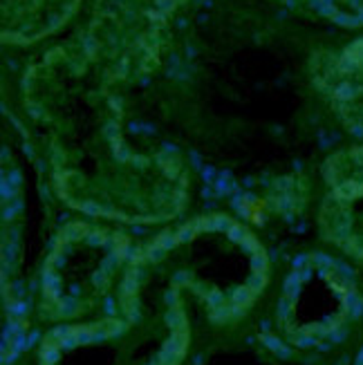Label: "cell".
<instances>
[{
	"label": "cell",
	"instance_id": "obj_3",
	"mask_svg": "<svg viewBox=\"0 0 363 365\" xmlns=\"http://www.w3.org/2000/svg\"><path fill=\"white\" fill-rule=\"evenodd\" d=\"M135 258V256H133ZM128 237L92 225L63 229L43 269V309L70 321L97 309L133 262Z\"/></svg>",
	"mask_w": 363,
	"mask_h": 365
},
{
	"label": "cell",
	"instance_id": "obj_8",
	"mask_svg": "<svg viewBox=\"0 0 363 365\" xmlns=\"http://www.w3.org/2000/svg\"><path fill=\"white\" fill-rule=\"evenodd\" d=\"M319 227L329 242L363 262V202L350 204L327 195L321 209Z\"/></svg>",
	"mask_w": 363,
	"mask_h": 365
},
{
	"label": "cell",
	"instance_id": "obj_1",
	"mask_svg": "<svg viewBox=\"0 0 363 365\" xmlns=\"http://www.w3.org/2000/svg\"><path fill=\"white\" fill-rule=\"evenodd\" d=\"M113 83L81 45L47 52L25 76V108L47 137L58 195L88 215L164 222L186 202V173L170 153H137L123 139Z\"/></svg>",
	"mask_w": 363,
	"mask_h": 365
},
{
	"label": "cell",
	"instance_id": "obj_6",
	"mask_svg": "<svg viewBox=\"0 0 363 365\" xmlns=\"http://www.w3.org/2000/svg\"><path fill=\"white\" fill-rule=\"evenodd\" d=\"M314 86L327 99L339 121L363 137V38L339 52H323L312 63Z\"/></svg>",
	"mask_w": 363,
	"mask_h": 365
},
{
	"label": "cell",
	"instance_id": "obj_5",
	"mask_svg": "<svg viewBox=\"0 0 363 365\" xmlns=\"http://www.w3.org/2000/svg\"><path fill=\"white\" fill-rule=\"evenodd\" d=\"M359 307L348 269L327 256L296 260L278 298V323L290 341L317 345L348 323Z\"/></svg>",
	"mask_w": 363,
	"mask_h": 365
},
{
	"label": "cell",
	"instance_id": "obj_7",
	"mask_svg": "<svg viewBox=\"0 0 363 365\" xmlns=\"http://www.w3.org/2000/svg\"><path fill=\"white\" fill-rule=\"evenodd\" d=\"M81 0H3L5 43H34L50 36L76 11Z\"/></svg>",
	"mask_w": 363,
	"mask_h": 365
},
{
	"label": "cell",
	"instance_id": "obj_2",
	"mask_svg": "<svg viewBox=\"0 0 363 365\" xmlns=\"http://www.w3.org/2000/svg\"><path fill=\"white\" fill-rule=\"evenodd\" d=\"M135 258L173 289L191 287L213 321L242 316L267 284L265 249L227 217H204L162 235Z\"/></svg>",
	"mask_w": 363,
	"mask_h": 365
},
{
	"label": "cell",
	"instance_id": "obj_4",
	"mask_svg": "<svg viewBox=\"0 0 363 365\" xmlns=\"http://www.w3.org/2000/svg\"><path fill=\"white\" fill-rule=\"evenodd\" d=\"M188 0H92L81 50L115 88L137 83L157 70L170 16Z\"/></svg>",
	"mask_w": 363,
	"mask_h": 365
},
{
	"label": "cell",
	"instance_id": "obj_10",
	"mask_svg": "<svg viewBox=\"0 0 363 365\" xmlns=\"http://www.w3.org/2000/svg\"><path fill=\"white\" fill-rule=\"evenodd\" d=\"M282 3L341 27L363 25V0H282Z\"/></svg>",
	"mask_w": 363,
	"mask_h": 365
},
{
	"label": "cell",
	"instance_id": "obj_9",
	"mask_svg": "<svg viewBox=\"0 0 363 365\" xmlns=\"http://www.w3.org/2000/svg\"><path fill=\"white\" fill-rule=\"evenodd\" d=\"M329 197L339 202H363V146L334 153L323 164Z\"/></svg>",
	"mask_w": 363,
	"mask_h": 365
}]
</instances>
